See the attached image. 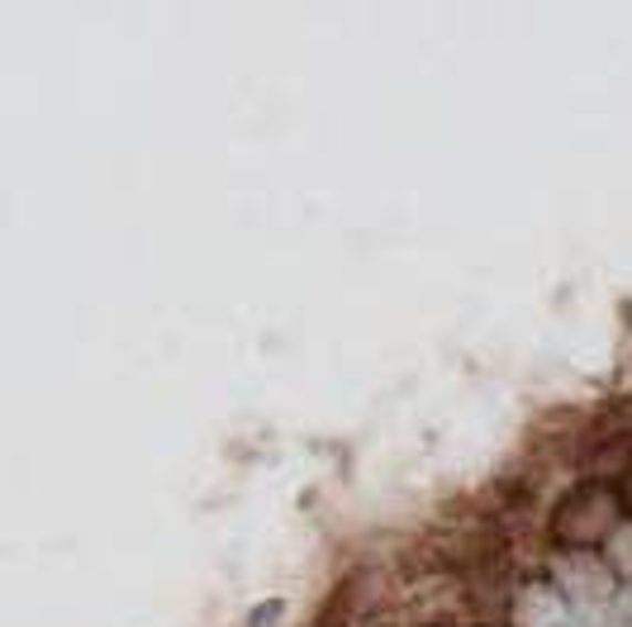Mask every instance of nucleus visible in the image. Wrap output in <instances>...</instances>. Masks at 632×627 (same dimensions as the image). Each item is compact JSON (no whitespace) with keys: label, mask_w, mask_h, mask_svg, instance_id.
Returning <instances> with one entry per match:
<instances>
[]
</instances>
